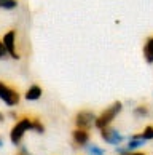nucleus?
Segmentation results:
<instances>
[{
	"instance_id": "nucleus-1",
	"label": "nucleus",
	"mask_w": 153,
	"mask_h": 155,
	"mask_svg": "<svg viewBox=\"0 0 153 155\" xmlns=\"http://www.w3.org/2000/svg\"><path fill=\"white\" fill-rule=\"evenodd\" d=\"M121 107H123L121 102H113L110 107H107L105 110L102 112L97 118H96V125L94 126L97 130H104V128H107V126H110V123L113 122V118L120 114Z\"/></svg>"
},
{
	"instance_id": "nucleus-2",
	"label": "nucleus",
	"mask_w": 153,
	"mask_h": 155,
	"mask_svg": "<svg viewBox=\"0 0 153 155\" xmlns=\"http://www.w3.org/2000/svg\"><path fill=\"white\" fill-rule=\"evenodd\" d=\"M30 128H32V120L27 118V117L21 118L19 122L11 128V131H10L11 142H13L14 146H19L21 141H22V137H24V134H26V131H29Z\"/></svg>"
},
{
	"instance_id": "nucleus-3",
	"label": "nucleus",
	"mask_w": 153,
	"mask_h": 155,
	"mask_svg": "<svg viewBox=\"0 0 153 155\" xmlns=\"http://www.w3.org/2000/svg\"><path fill=\"white\" fill-rule=\"evenodd\" d=\"M96 117L93 112H89V110H81V112H78L77 115H75V125H77V128H80V130H89L91 126L96 125Z\"/></svg>"
},
{
	"instance_id": "nucleus-4",
	"label": "nucleus",
	"mask_w": 153,
	"mask_h": 155,
	"mask_svg": "<svg viewBox=\"0 0 153 155\" xmlns=\"http://www.w3.org/2000/svg\"><path fill=\"white\" fill-rule=\"evenodd\" d=\"M100 137L107 142V144H112V146H116V147L121 146V142L124 141V136L120 131L115 130V128H110V126L100 130Z\"/></svg>"
},
{
	"instance_id": "nucleus-5",
	"label": "nucleus",
	"mask_w": 153,
	"mask_h": 155,
	"mask_svg": "<svg viewBox=\"0 0 153 155\" xmlns=\"http://www.w3.org/2000/svg\"><path fill=\"white\" fill-rule=\"evenodd\" d=\"M0 99L7 102L8 106H16L19 102V94L16 90L7 87L3 82H0Z\"/></svg>"
},
{
	"instance_id": "nucleus-6",
	"label": "nucleus",
	"mask_w": 153,
	"mask_h": 155,
	"mask_svg": "<svg viewBox=\"0 0 153 155\" xmlns=\"http://www.w3.org/2000/svg\"><path fill=\"white\" fill-rule=\"evenodd\" d=\"M14 38H16V32L14 31H10L7 32L3 35V45H5V48H7V53L11 56V58H14V59H19V54L16 53V47H14Z\"/></svg>"
},
{
	"instance_id": "nucleus-7",
	"label": "nucleus",
	"mask_w": 153,
	"mask_h": 155,
	"mask_svg": "<svg viewBox=\"0 0 153 155\" xmlns=\"http://www.w3.org/2000/svg\"><path fill=\"white\" fill-rule=\"evenodd\" d=\"M72 139H73V144L78 146V147H86L89 144V133L86 130H80V128H75L72 131Z\"/></svg>"
},
{
	"instance_id": "nucleus-8",
	"label": "nucleus",
	"mask_w": 153,
	"mask_h": 155,
	"mask_svg": "<svg viewBox=\"0 0 153 155\" xmlns=\"http://www.w3.org/2000/svg\"><path fill=\"white\" fill-rule=\"evenodd\" d=\"M145 142H147V141H144L139 134H132V136H129L128 144H124V147H126L128 152H137V149L144 147Z\"/></svg>"
},
{
	"instance_id": "nucleus-9",
	"label": "nucleus",
	"mask_w": 153,
	"mask_h": 155,
	"mask_svg": "<svg viewBox=\"0 0 153 155\" xmlns=\"http://www.w3.org/2000/svg\"><path fill=\"white\" fill-rule=\"evenodd\" d=\"M144 56H145V61L151 64L153 62V37H150L147 40L145 47H144Z\"/></svg>"
},
{
	"instance_id": "nucleus-10",
	"label": "nucleus",
	"mask_w": 153,
	"mask_h": 155,
	"mask_svg": "<svg viewBox=\"0 0 153 155\" xmlns=\"http://www.w3.org/2000/svg\"><path fill=\"white\" fill-rule=\"evenodd\" d=\"M40 96H42V88L38 87V85H32V87L27 90V93H26V99L27 101H35Z\"/></svg>"
},
{
	"instance_id": "nucleus-11",
	"label": "nucleus",
	"mask_w": 153,
	"mask_h": 155,
	"mask_svg": "<svg viewBox=\"0 0 153 155\" xmlns=\"http://www.w3.org/2000/svg\"><path fill=\"white\" fill-rule=\"evenodd\" d=\"M86 152H88V155H105V150L102 147H99L97 144H88Z\"/></svg>"
},
{
	"instance_id": "nucleus-12",
	"label": "nucleus",
	"mask_w": 153,
	"mask_h": 155,
	"mask_svg": "<svg viewBox=\"0 0 153 155\" xmlns=\"http://www.w3.org/2000/svg\"><path fill=\"white\" fill-rule=\"evenodd\" d=\"M16 7H18V2H16V0H0V8L13 10Z\"/></svg>"
},
{
	"instance_id": "nucleus-13",
	"label": "nucleus",
	"mask_w": 153,
	"mask_h": 155,
	"mask_svg": "<svg viewBox=\"0 0 153 155\" xmlns=\"http://www.w3.org/2000/svg\"><path fill=\"white\" fill-rule=\"evenodd\" d=\"M144 141H151L153 139V126H145V130L139 134Z\"/></svg>"
},
{
	"instance_id": "nucleus-14",
	"label": "nucleus",
	"mask_w": 153,
	"mask_h": 155,
	"mask_svg": "<svg viewBox=\"0 0 153 155\" xmlns=\"http://www.w3.org/2000/svg\"><path fill=\"white\" fill-rule=\"evenodd\" d=\"M30 130L35 131V133H45V126H43V123L38 118H33L32 120V128Z\"/></svg>"
},
{
	"instance_id": "nucleus-15",
	"label": "nucleus",
	"mask_w": 153,
	"mask_h": 155,
	"mask_svg": "<svg viewBox=\"0 0 153 155\" xmlns=\"http://www.w3.org/2000/svg\"><path fill=\"white\" fill-rule=\"evenodd\" d=\"M134 115H135V117H145V115H148V107H147V106L135 107V109H134Z\"/></svg>"
},
{
	"instance_id": "nucleus-16",
	"label": "nucleus",
	"mask_w": 153,
	"mask_h": 155,
	"mask_svg": "<svg viewBox=\"0 0 153 155\" xmlns=\"http://www.w3.org/2000/svg\"><path fill=\"white\" fill-rule=\"evenodd\" d=\"M5 54H8V53H7V48H5L3 42H2V40H0V58H3Z\"/></svg>"
},
{
	"instance_id": "nucleus-17",
	"label": "nucleus",
	"mask_w": 153,
	"mask_h": 155,
	"mask_svg": "<svg viewBox=\"0 0 153 155\" xmlns=\"http://www.w3.org/2000/svg\"><path fill=\"white\" fill-rule=\"evenodd\" d=\"M18 155H32V153L27 150L26 147H21V149H19V152H18Z\"/></svg>"
},
{
	"instance_id": "nucleus-18",
	"label": "nucleus",
	"mask_w": 153,
	"mask_h": 155,
	"mask_svg": "<svg viewBox=\"0 0 153 155\" xmlns=\"http://www.w3.org/2000/svg\"><path fill=\"white\" fill-rule=\"evenodd\" d=\"M124 155H147V153H144V152H128Z\"/></svg>"
},
{
	"instance_id": "nucleus-19",
	"label": "nucleus",
	"mask_w": 153,
	"mask_h": 155,
	"mask_svg": "<svg viewBox=\"0 0 153 155\" xmlns=\"http://www.w3.org/2000/svg\"><path fill=\"white\" fill-rule=\"evenodd\" d=\"M2 120H3V114L0 112V122H2Z\"/></svg>"
},
{
	"instance_id": "nucleus-20",
	"label": "nucleus",
	"mask_w": 153,
	"mask_h": 155,
	"mask_svg": "<svg viewBox=\"0 0 153 155\" xmlns=\"http://www.w3.org/2000/svg\"><path fill=\"white\" fill-rule=\"evenodd\" d=\"M2 146H3V139L0 137V147H2Z\"/></svg>"
}]
</instances>
